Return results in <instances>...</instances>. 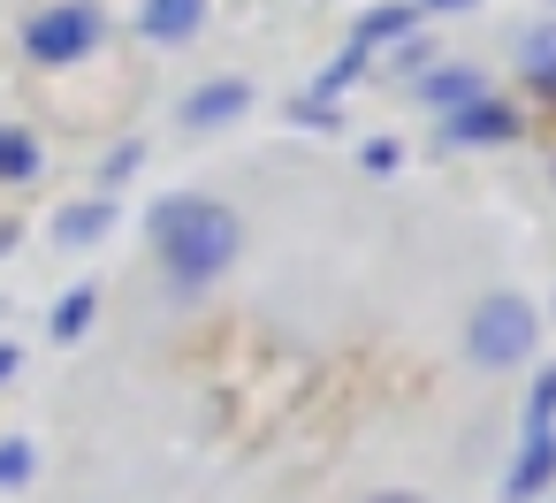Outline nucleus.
Here are the masks:
<instances>
[{
	"label": "nucleus",
	"mask_w": 556,
	"mask_h": 503,
	"mask_svg": "<svg viewBox=\"0 0 556 503\" xmlns=\"http://www.w3.org/2000/svg\"><path fill=\"white\" fill-rule=\"evenodd\" d=\"M92 305H100L92 290H70V298L54 305V336H62V343H70V336H85V328H92Z\"/></svg>",
	"instance_id": "obj_10"
},
{
	"label": "nucleus",
	"mask_w": 556,
	"mask_h": 503,
	"mask_svg": "<svg viewBox=\"0 0 556 503\" xmlns=\"http://www.w3.org/2000/svg\"><path fill=\"white\" fill-rule=\"evenodd\" d=\"M404 32H412V9H381V16H366V24H358V54H366V47H381V39H404Z\"/></svg>",
	"instance_id": "obj_11"
},
{
	"label": "nucleus",
	"mask_w": 556,
	"mask_h": 503,
	"mask_svg": "<svg viewBox=\"0 0 556 503\" xmlns=\"http://www.w3.org/2000/svg\"><path fill=\"white\" fill-rule=\"evenodd\" d=\"M16 366H24V359H16V343H0V381H9Z\"/></svg>",
	"instance_id": "obj_17"
},
{
	"label": "nucleus",
	"mask_w": 556,
	"mask_h": 503,
	"mask_svg": "<svg viewBox=\"0 0 556 503\" xmlns=\"http://www.w3.org/2000/svg\"><path fill=\"white\" fill-rule=\"evenodd\" d=\"M533 305L526 298H488L480 313H472V328H465V343H472V359L480 366H518L526 351H533Z\"/></svg>",
	"instance_id": "obj_2"
},
{
	"label": "nucleus",
	"mask_w": 556,
	"mask_h": 503,
	"mask_svg": "<svg viewBox=\"0 0 556 503\" xmlns=\"http://www.w3.org/2000/svg\"><path fill=\"white\" fill-rule=\"evenodd\" d=\"M108 229H115V199H85V206H62L54 214V244H70V252L100 244Z\"/></svg>",
	"instance_id": "obj_7"
},
{
	"label": "nucleus",
	"mask_w": 556,
	"mask_h": 503,
	"mask_svg": "<svg viewBox=\"0 0 556 503\" xmlns=\"http://www.w3.org/2000/svg\"><path fill=\"white\" fill-rule=\"evenodd\" d=\"M427 9H472V0H427Z\"/></svg>",
	"instance_id": "obj_18"
},
{
	"label": "nucleus",
	"mask_w": 556,
	"mask_h": 503,
	"mask_svg": "<svg viewBox=\"0 0 556 503\" xmlns=\"http://www.w3.org/2000/svg\"><path fill=\"white\" fill-rule=\"evenodd\" d=\"M526 70H533L541 85H556V24H541V32L526 39Z\"/></svg>",
	"instance_id": "obj_13"
},
{
	"label": "nucleus",
	"mask_w": 556,
	"mask_h": 503,
	"mask_svg": "<svg viewBox=\"0 0 556 503\" xmlns=\"http://www.w3.org/2000/svg\"><path fill=\"white\" fill-rule=\"evenodd\" d=\"M244 108H252V85L222 77V85H199V92L184 100V123H191V130H222V123H237Z\"/></svg>",
	"instance_id": "obj_6"
},
{
	"label": "nucleus",
	"mask_w": 556,
	"mask_h": 503,
	"mask_svg": "<svg viewBox=\"0 0 556 503\" xmlns=\"http://www.w3.org/2000/svg\"><path fill=\"white\" fill-rule=\"evenodd\" d=\"M24 47H31V62H77V54H92L100 47V9L92 0H70V9H47V16H31V32H24Z\"/></svg>",
	"instance_id": "obj_3"
},
{
	"label": "nucleus",
	"mask_w": 556,
	"mask_h": 503,
	"mask_svg": "<svg viewBox=\"0 0 556 503\" xmlns=\"http://www.w3.org/2000/svg\"><path fill=\"white\" fill-rule=\"evenodd\" d=\"M381 503H419V495H381Z\"/></svg>",
	"instance_id": "obj_19"
},
{
	"label": "nucleus",
	"mask_w": 556,
	"mask_h": 503,
	"mask_svg": "<svg viewBox=\"0 0 556 503\" xmlns=\"http://www.w3.org/2000/svg\"><path fill=\"white\" fill-rule=\"evenodd\" d=\"M199 16H206V0H146V39H161V47H176V39H191L199 32Z\"/></svg>",
	"instance_id": "obj_8"
},
{
	"label": "nucleus",
	"mask_w": 556,
	"mask_h": 503,
	"mask_svg": "<svg viewBox=\"0 0 556 503\" xmlns=\"http://www.w3.org/2000/svg\"><path fill=\"white\" fill-rule=\"evenodd\" d=\"M39 168V146L24 130H0V176H31Z\"/></svg>",
	"instance_id": "obj_12"
},
{
	"label": "nucleus",
	"mask_w": 556,
	"mask_h": 503,
	"mask_svg": "<svg viewBox=\"0 0 556 503\" xmlns=\"http://www.w3.org/2000/svg\"><path fill=\"white\" fill-rule=\"evenodd\" d=\"M31 473V442H0V480H24Z\"/></svg>",
	"instance_id": "obj_15"
},
{
	"label": "nucleus",
	"mask_w": 556,
	"mask_h": 503,
	"mask_svg": "<svg viewBox=\"0 0 556 503\" xmlns=\"http://www.w3.org/2000/svg\"><path fill=\"white\" fill-rule=\"evenodd\" d=\"M548 480H556V419H548V412H526V450H518V465H510L503 495H510V503H526V495H541Z\"/></svg>",
	"instance_id": "obj_4"
},
{
	"label": "nucleus",
	"mask_w": 556,
	"mask_h": 503,
	"mask_svg": "<svg viewBox=\"0 0 556 503\" xmlns=\"http://www.w3.org/2000/svg\"><path fill=\"white\" fill-rule=\"evenodd\" d=\"M153 244H161V260H168L176 282H206V275H222V267L244 252V229H237V214L214 206V199H168V206L153 214Z\"/></svg>",
	"instance_id": "obj_1"
},
{
	"label": "nucleus",
	"mask_w": 556,
	"mask_h": 503,
	"mask_svg": "<svg viewBox=\"0 0 556 503\" xmlns=\"http://www.w3.org/2000/svg\"><path fill=\"white\" fill-rule=\"evenodd\" d=\"M419 92H427L434 108H450V115H457V108H472V100H480V77H472V70H434V77H419Z\"/></svg>",
	"instance_id": "obj_9"
},
{
	"label": "nucleus",
	"mask_w": 556,
	"mask_h": 503,
	"mask_svg": "<svg viewBox=\"0 0 556 503\" xmlns=\"http://www.w3.org/2000/svg\"><path fill=\"white\" fill-rule=\"evenodd\" d=\"M358 161H366V168H374V176H389V168H396V146H389V138H374V146H366V153H358Z\"/></svg>",
	"instance_id": "obj_16"
},
{
	"label": "nucleus",
	"mask_w": 556,
	"mask_h": 503,
	"mask_svg": "<svg viewBox=\"0 0 556 503\" xmlns=\"http://www.w3.org/2000/svg\"><path fill=\"white\" fill-rule=\"evenodd\" d=\"M510 130H518V115H510L503 100H472V108L442 115V138H450V146H503Z\"/></svg>",
	"instance_id": "obj_5"
},
{
	"label": "nucleus",
	"mask_w": 556,
	"mask_h": 503,
	"mask_svg": "<svg viewBox=\"0 0 556 503\" xmlns=\"http://www.w3.org/2000/svg\"><path fill=\"white\" fill-rule=\"evenodd\" d=\"M358 70H366V54H358V47H351V54H343V62H336V70H328V77H320V108H328V100H336V92H343V85H351V77H358Z\"/></svg>",
	"instance_id": "obj_14"
}]
</instances>
